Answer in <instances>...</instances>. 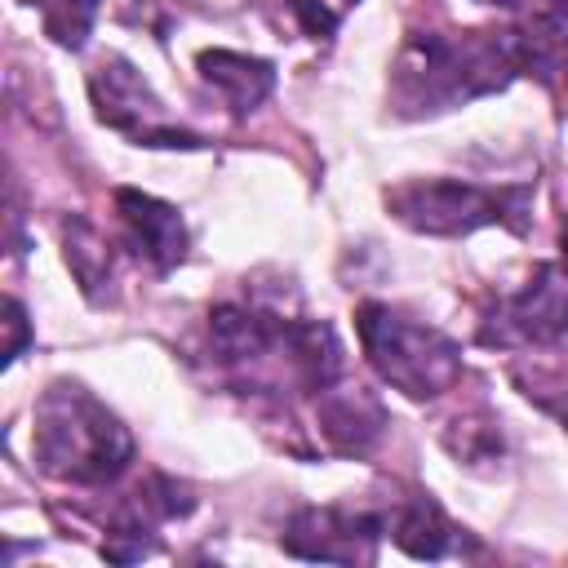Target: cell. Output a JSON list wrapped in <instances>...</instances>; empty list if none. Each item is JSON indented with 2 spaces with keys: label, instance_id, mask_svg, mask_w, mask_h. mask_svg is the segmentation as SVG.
<instances>
[{
  "label": "cell",
  "instance_id": "6da1fadb",
  "mask_svg": "<svg viewBox=\"0 0 568 568\" xmlns=\"http://www.w3.org/2000/svg\"><path fill=\"white\" fill-rule=\"evenodd\" d=\"M515 31H408L395 58V102L408 115L462 106L519 75Z\"/></svg>",
  "mask_w": 568,
  "mask_h": 568
},
{
  "label": "cell",
  "instance_id": "7a4b0ae2",
  "mask_svg": "<svg viewBox=\"0 0 568 568\" xmlns=\"http://www.w3.org/2000/svg\"><path fill=\"white\" fill-rule=\"evenodd\" d=\"M31 453L53 479L111 484L133 462V439L102 399H93L84 386L58 382L36 399Z\"/></svg>",
  "mask_w": 568,
  "mask_h": 568
},
{
  "label": "cell",
  "instance_id": "3957f363",
  "mask_svg": "<svg viewBox=\"0 0 568 568\" xmlns=\"http://www.w3.org/2000/svg\"><path fill=\"white\" fill-rule=\"evenodd\" d=\"M355 328L368 364L382 373V382H390L408 399H435L462 377V351L435 324L368 302L355 311Z\"/></svg>",
  "mask_w": 568,
  "mask_h": 568
},
{
  "label": "cell",
  "instance_id": "277c9868",
  "mask_svg": "<svg viewBox=\"0 0 568 568\" xmlns=\"http://www.w3.org/2000/svg\"><path fill=\"white\" fill-rule=\"evenodd\" d=\"M386 209L422 235H466L475 226H528V186H475L462 178H417L386 195Z\"/></svg>",
  "mask_w": 568,
  "mask_h": 568
},
{
  "label": "cell",
  "instance_id": "5b68a950",
  "mask_svg": "<svg viewBox=\"0 0 568 568\" xmlns=\"http://www.w3.org/2000/svg\"><path fill=\"white\" fill-rule=\"evenodd\" d=\"M89 98H93L102 124H111L115 133H129L142 146H186V151L200 146L195 133L164 120V106L151 93V84L142 80V71L115 53H106L89 71Z\"/></svg>",
  "mask_w": 568,
  "mask_h": 568
},
{
  "label": "cell",
  "instance_id": "8992f818",
  "mask_svg": "<svg viewBox=\"0 0 568 568\" xmlns=\"http://www.w3.org/2000/svg\"><path fill=\"white\" fill-rule=\"evenodd\" d=\"M568 333V275L555 266H532L528 284L501 293L484 320L479 342L488 346H546Z\"/></svg>",
  "mask_w": 568,
  "mask_h": 568
},
{
  "label": "cell",
  "instance_id": "52a82bcc",
  "mask_svg": "<svg viewBox=\"0 0 568 568\" xmlns=\"http://www.w3.org/2000/svg\"><path fill=\"white\" fill-rule=\"evenodd\" d=\"M386 532V515L346 510V506H306L284 528V550L302 559H368L377 537Z\"/></svg>",
  "mask_w": 568,
  "mask_h": 568
},
{
  "label": "cell",
  "instance_id": "ba28073f",
  "mask_svg": "<svg viewBox=\"0 0 568 568\" xmlns=\"http://www.w3.org/2000/svg\"><path fill=\"white\" fill-rule=\"evenodd\" d=\"M115 217H120L124 244L138 257H146L155 271H169V266H178L186 257V226H182L173 204L124 186V191H115Z\"/></svg>",
  "mask_w": 568,
  "mask_h": 568
},
{
  "label": "cell",
  "instance_id": "9c48e42d",
  "mask_svg": "<svg viewBox=\"0 0 568 568\" xmlns=\"http://www.w3.org/2000/svg\"><path fill=\"white\" fill-rule=\"evenodd\" d=\"M320 435L328 439L333 453L342 457H359L377 444V435L386 430V413L368 390H320Z\"/></svg>",
  "mask_w": 568,
  "mask_h": 568
},
{
  "label": "cell",
  "instance_id": "30bf717a",
  "mask_svg": "<svg viewBox=\"0 0 568 568\" xmlns=\"http://www.w3.org/2000/svg\"><path fill=\"white\" fill-rule=\"evenodd\" d=\"M515 36H519V67L537 75L559 98V106H568V18L546 13L524 22Z\"/></svg>",
  "mask_w": 568,
  "mask_h": 568
},
{
  "label": "cell",
  "instance_id": "8fae6325",
  "mask_svg": "<svg viewBox=\"0 0 568 568\" xmlns=\"http://www.w3.org/2000/svg\"><path fill=\"white\" fill-rule=\"evenodd\" d=\"M200 75L231 102V111H253L271 89H275V67L248 53H231V49H209L200 53Z\"/></svg>",
  "mask_w": 568,
  "mask_h": 568
},
{
  "label": "cell",
  "instance_id": "7c38bea8",
  "mask_svg": "<svg viewBox=\"0 0 568 568\" xmlns=\"http://www.w3.org/2000/svg\"><path fill=\"white\" fill-rule=\"evenodd\" d=\"M386 532L395 537V546H404L417 559H439L448 555L457 528L448 524V515L426 497V493H408L395 501V510L386 515Z\"/></svg>",
  "mask_w": 568,
  "mask_h": 568
},
{
  "label": "cell",
  "instance_id": "4fadbf2b",
  "mask_svg": "<svg viewBox=\"0 0 568 568\" xmlns=\"http://www.w3.org/2000/svg\"><path fill=\"white\" fill-rule=\"evenodd\" d=\"M27 4L40 9V27L49 40H58L62 49H80L89 40L102 0H27Z\"/></svg>",
  "mask_w": 568,
  "mask_h": 568
},
{
  "label": "cell",
  "instance_id": "5bb4252c",
  "mask_svg": "<svg viewBox=\"0 0 568 568\" xmlns=\"http://www.w3.org/2000/svg\"><path fill=\"white\" fill-rule=\"evenodd\" d=\"M524 395L537 399L546 413H555L568 430V368H555V373H532V377H519Z\"/></svg>",
  "mask_w": 568,
  "mask_h": 568
},
{
  "label": "cell",
  "instance_id": "9a60e30c",
  "mask_svg": "<svg viewBox=\"0 0 568 568\" xmlns=\"http://www.w3.org/2000/svg\"><path fill=\"white\" fill-rule=\"evenodd\" d=\"M288 13L302 22V31H306L311 40H324V36H333V27H337V13H333L324 0H288Z\"/></svg>",
  "mask_w": 568,
  "mask_h": 568
},
{
  "label": "cell",
  "instance_id": "2e32d148",
  "mask_svg": "<svg viewBox=\"0 0 568 568\" xmlns=\"http://www.w3.org/2000/svg\"><path fill=\"white\" fill-rule=\"evenodd\" d=\"M559 262H564V275H568V222H564V235H559Z\"/></svg>",
  "mask_w": 568,
  "mask_h": 568
},
{
  "label": "cell",
  "instance_id": "e0dca14e",
  "mask_svg": "<svg viewBox=\"0 0 568 568\" xmlns=\"http://www.w3.org/2000/svg\"><path fill=\"white\" fill-rule=\"evenodd\" d=\"M550 4V13H559V18H568V0H546Z\"/></svg>",
  "mask_w": 568,
  "mask_h": 568
}]
</instances>
